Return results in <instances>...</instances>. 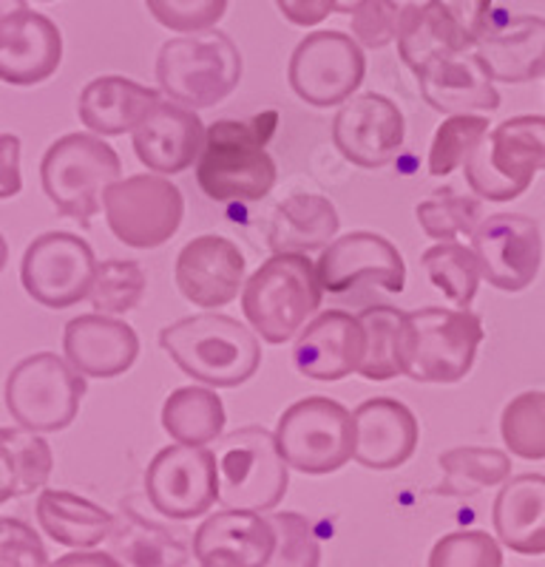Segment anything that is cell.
Instances as JSON below:
<instances>
[{"label":"cell","mask_w":545,"mask_h":567,"mask_svg":"<svg viewBox=\"0 0 545 567\" xmlns=\"http://www.w3.org/2000/svg\"><path fill=\"white\" fill-rule=\"evenodd\" d=\"M23 187L20 176V140L14 134H3L0 140V194L3 199H12Z\"/></svg>","instance_id":"c3c4849f"},{"label":"cell","mask_w":545,"mask_h":567,"mask_svg":"<svg viewBox=\"0 0 545 567\" xmlns=\"http://www.w3.org/2000/svg\"><path fill=\"white\" fill-rule=\"evenodd\" d=\"M367 332L358 316L345 310L318 312L292 343V367L310 381L336 383L361 372Z\"/></svg>","instance_id":"d6986e66"},{"label":"cell","mask_w":545,"mask_h":567,"mask_svg":"<svg viewBox=\"0 0 545 567\" xmlns=\"http://www.w3.org/2000/svg\"><path fill=\"white\" fill-rule=\"evenodd\" d=\"M52 567H125L111 550H72L52 561Z\"/></svg>","instance_id":"681fc988"},{"label":"cell","mask_w":545,"mask_h":567,"mask_svg":"<svg viewBox=\"0 0 545 567\" xmlns=\"http://www.w3.org/2000/svg\"><path fill=\"white\" fill-rule=\"evenodd\" d=\"M270 523L276 528V554L267 567H318L321 545L316 539L310 519L296 511H272Z\"/></svg>","instance_id":"7bdbcfd3"},{"label":"cell","mask_w":545,"mask_h":567,"mask_svg":"<svg viewBox=\"0 0 545 567\" xmlns=\"http://www.w3.org/2000/svg\"><path fill=\"white\" fill-rule=\"evenodd\" d=\"M403 136H407V120L401 109L376 91L347 100L332 120L336 148L345 154V159L367 171L390 165L403 145Z\"/></svg>","instance_id":"e0dca14e"},{"label":"cell","mask_w":545,"mask_h":567,"mask_svg":"<svg viewBox=\"0 0 545 567\" xmlns=\"http://www.w3.org/2000/svg\"><path fill=\"white\" fill-rule=\"evenodd\" d=\"M443 480L432 494L438 496H474L486 488L506 485L512 477V460L500 449L457 445L441 454Z\"/></svg>","instance_id":"d590c367"},{"label":"cell","mask_w":545,"mask_h":567,"mask_svg":"<svg viewBox=\"0 0 545 567\" xmlns=\"http://www.w3.org/2000/svg\"><path fill=\"white\" fill-rule=\"evenodd\" d=\"M483 278L494 290L520 292L532 287L543 265L539 225L523 213H494L472 236Z\"/></svg>","instance_id":"2e32d148"},{"label":"cell","mask_w":545,"mask_h":567,"mask_svg":"<svg viewBox=\"0 0 545 567\" xmlns=\"http://www.w3.org/2000/svg\"><path fill=\"white\" fill-rule=\"evenodd\" d=\"M325 284L307 252H272L245 281L241 312L267 343H287L318 316Z\"/></svg>","instance_id":"3957f363"},{"label":"cell","mask_w":545,"mask_h":567,"mask_svg":"<svg viewBox=\"0 0 545 567\" xmlns=\"http://www.w3.org/2000/svg\"><path fill=\"white\" fill-rule=\"evenodd\" d=\"M199 567H230V565H219V561H199Z\"/></svg>","instance_id":"f5cc1de1"},{"label":"cell","mask_w":545,"mask_h":567,"mask_svg":"<svg viewBox=\"0 0 545 567\" xmlns=\"http://www.w3.org/2000/svg\"><path fill=\"white\" fill-rule=\"evenodd\" d=\"M145 298V270L128 258H105L97 265L89 303L103 316H125Z\"/></svg>","instance_id":"f35d334b"},{"label":"cell","mask_w":545,"mask_h":567,"mask_svg":"<svg viewBox=\"0 0 545 567\" xmlns=\"http://www.w3.org/2000/svg\"><path fill=\"white\" fill-rule=\"evenodd\" d=\"M356 463L370 471H395L418 452V417L401 400L370 398L352 409Z\"/></svg>","instance_id":"cb8c5ba5"},{"label":"cell","mask_w":545,"mask_h":567,"mask_svg":"<svg viewBox=\"0 0 545 567\" xmlns=\"http://www.w3.org/2000/svg\"><path fill=\"white\" fill-rule=\"evenodd\" d=\"M421 94L438 114H483L500 109V91L474 54H446L418 74Z\"/></svg>","instance_id":"4316f807"},{"label":"cell","mask_w":545,"mask_h":567,"mask_svg":"<svg viewBox=\"0 0 545 567\" xmlns=\"http://www.w3.org/2000/svg\"><path fill=\"white\" fill-rule=\"evenodd\" d=\"M276 445L290 468L312 477L332 474L356 457V417L338 400L310 394L285 409Z\"/></svg>","instance_id":"ba28073f"},{"label":"cell","mask_w":545,"mask_h":567,"mask_svg":"<svg viewBox=\"0 0 545 567\" xmlns=\"http://www.w3.org/2000/svg\"><path fill=\"white\" fill-rule=\"evenodd\" d=\"M358 321L367 332V358L361 363V378L367 381H395L403 374L407 354L409 312L387 303H376L358 312Z\"/></svg>","instance_id":"e575fe53"},{"label":"cell","mask_w":545,"mask_h":567,"mask_svg":"<svg viewBox=\"0 0 545 567\" xmlns=\"http://www.w3.org/2000/svg\"><path fill=\"white\" fill-rule=\"evenodd\" d=\"M401 12L395 0H367L356 12L350 14L352 38L363 45V49H383L392 40H398V29H401Z\"/></svg>","instance_id":"f6af8a7d"},{"label":"cell","mask_w":545,"mask_h":567,"mask_svg":"<svg viewBox=\"0 0 545 567\" xmlns=\"http://www.w3.org/2000/svg\"><path fill=\"white\" fill-rule=\"evenodd\" d=\"M474 58L494 83H532L545 78V18L514 14L503 27H489Z\"/></svg>","instance_id":"484cf974"},{"label":"cell","mask_w":545,"mask_h":567,"mask_svg":"<svg viewBox=\"0 0 545 567\" xmlns=\"http://www.w3.org/2000/svg\"><path fill=\"white\" fill-rule=\"evenodd\" d=\"M97 258L85 239L65 230L40 233L20 261V284L49 310L85 301L97 276Z\"/></svg>","instance_id":"5bb4252c"},{"label":"cell","mask_w":545,"mask_h":567,"mask_svg":"<svg viewBox=\"0 0 545 567\" xmlns=\"http://www.w3.org/2000/svg\"><path fill=\"white\" fill-rule=\"evenodd\" d=\"M145 496L168 519L188 523L219 503V463L208 445L174 443L151 460Z\"/></svg>","instance_id":"9a60e30c"},{"label":"cell","mask_w":545,"mask_h":567,"mask_svg":"<svg viewBox=\"0 0 545 567\" xmlns=\"http://www.w3.org/2000/svg\"><path fill=\"white\" fill-rule=\"evenodd\" d=\"M418 221L429 239L452 241L454 236H474L483 225V199L457 196L452 187H441L435 196L418 205Z\"/></svg>","instance_id":"60d3db41"},{"label":"cell","mask_w":545,"mask_h":567,"mask_svg":"<svg viewBox=\"0 0 545 567\" xmlns=\"http://www.w3.org/2000/svg\"><path fill=\"white\" fill-rule=\"evenodd\" d=\"M43 3H49V0H43Z\"/></svg>","instance_id":"db71d44e"},{"label":"cell","mask_w":545,"mask_h":567,"mask_svg":"<svg viewBox=\"0 0 545 567\" xmlns=\"http://www.w3.org/2000/svg\"><path fill=\"white\" fill-rule=\"evenodd\" d=\"M361 3H367V0H338V12L352 14L358 7H361Z\"/></svg>","instance_id":"816d5d0a"},{"label":"cell","mask_w":545,"mask_h":567,"mask_svg":"<svg viewBox=\"0 0 545 567\" xmlns=\"http://www.w3.org/2000/svg\"><path fill=\"white\" fill-rule=\"evenodd\" d=\"M500 437L514 457L545 460V392L532 389L508 400L500 414Z\"/></svg>","instance_id":"74e56055"},{"label":"cell","mask_w":545,"mask_h":567,"mask_svg":"<svg viewBox=\"0 0 545 567\" xmlns=\"http://www.w3.org/2000/svg\"><path fill=\"white\" fill-rule=\"evenodd\" d=\"M163 103V94L123 74H103L80 91V120L91 134L120 136L134 131Z\"/></svg>","instance_id":"83f0119b"},{"label":"cell","mask_w":545,"mask_h":567,"mask_svg":"<svg viewBox=\"0 0 545 567\" xmlns=\"http://www.w3.org/2000/svg\"><path fill=\"white\" fill-rule=\"evenodd\" d=\"M0 463H3V483L0 499L12 503L18 496H29L49 483L54 471L52 445L38 432L23 425L0 432Z\"/></svg>","instance_id":"d6a6232c"},{"label":"cell","mask_w":545,"mask_h":567,"mask_svg":"<svg viewBox=\"0 0 545 567\" xmlns=\"http://www.w3.org/2000/svg\"><path fill=\"white\" fill-rule=\"evenodd\" d=\"M327 292H347L358 284H378L381 290L401 292L407 284V265L401 252L381 233H345L321 250L316 261Z\"/></svg>","instance_id":"ac0fdd59"},{"label":"cell","mask_w":545,"mask_h":567,"mask_svg":"<svg viewBox=\"0 0 545 567\" xmlns=\"http://www.w3.org/2000/svg\"><path fill=\"white\" fill-rule=\"evenodd\" d=\"M492 0H426L409 3L401 12L398 52L412 74L446 54H466L477 49L489 32Z\"/></svg>","instance_id":"8fae6325"},{"label":"cell","mask_w":545,"mask_h":567,"mask_svg":"<svg viewBox=\"0 0 545 567\" xmlns=\"http://www.w3.org/2000/svg\"><path fill=\"white\" fill-rule=\"evenodd\" d=\"M219 503L234 511H272L287 494V468L276 434L261 425L230 432L216 445Z\"/></svg>","instance_id":"9c48e42d"},{"label":"cell","mask_w":545,"mask_h":567,"mask_svg":"<svg viewBox=\"0 0 545 567\" xmlns=\"http://www.w3.org/2000/svg\"><path fill=\"white\" fill-rule=\"evenodd\" d=\"M241 80V54L219 29L179 34L156 54V83L185 109L225 103Z\"/></svg>","instance_id":"277c9868"},{"label":"cell","mask_w":545,"mask_h":567,"mask_svg":"<svg viewBox=\"0 0 545 567\" xmlns=\"http://www.w3.org/2000/svg\"><path fill=\"white\" fill-rule=\"evenodd\" d=\"M426 567H506L500 539L486 530H454L429 550Z\"/></svg>","instance_id":"b9f144b4"},{"label":"cell","mask_w":545,"mask_h":567,"mask_svg":"<svg viewBox=\"0 0 545 567\" xmlns=\"http://www.w3.org/2000/svg\"><path fill=\"white\" fill-rule=\"evenodd\" d=\"M38 523L52 542L72 550H94L109 542L111 530L117 525V514L103 505L91 503L72 491L43 488L34 505Z\"/></svg>","instance_id":"f546056e"},{"label":"cell","mask_w":545,"mask_h":567,"mask_svg":"<svg viewBox=\"0 0 545 567\" xmlns=\"http://www.w3.org/2000/svg\"><path fill=\"white\" fill-rule=\"evenodd\" d=\"M276 528L270 516L256 511H216L194 534V556L230 567H267L276 554Z\"/></svg>","instance_id":"d4e9b609"},{"label":"cell","mask_w":545,"mask_h":567,"mask_svg":"<svg viewBox=\"0 0 545 567\" xmlns=\"http://www.w3.org/2000/svg\"><path fill=\"white\" fill-rule=\"evenodd\" d=\"M367 74L363 45L352 34L325 29L312 32L292 49L290 78L292 94L312 109H332L356 97Z\"/></svg>","instance_id":"4fadbf2b"},{"label":"cell","mask_w":545,"mask_h":567,"mask_svg":"<svg viewBox=\"0 0 545 567\" xmlns=\"http://www.w3.org/2000/svg\"><path fill=\"white\" fill-rule=\"evenodd\" d=\"M225 420V403L210 386H179L163 403V429L182 445L216 443Z\"/></svg>","instance_id":"836d02e7"},{"label":"cell","mask_w":545,"mask_h":567,"mask_svg":"<svg viewBox=\"0 0 545 567\" xmlns=\"http://www.w3.org/2000/svg\"><path fill=\"white\" fill-rule=\"evenodd\" d=\"M63 352L85 378H120L140 358V336L120 316H78L65 323Z\"/></svg>","instance_id":"7402d4cb"},{"label":"cell","mask_w":545,"mask_h":567,"mask_svg":"<svg viewBox=\"0 0 545 567\" xmlns=\"http://www.w3.org/2000/svg\"><path fill=\"white\" fill-rule=\"evenodd\" d=\"M208 128L202 125L194 109L179 103H160L143 123L131 131L136 159L151 174L174 176L199 162Z\"/></svg>","instance_id":"44dd1931"},{"label":"cell","mask_w":545,"mask_h":567,"mask_svg":"<svg viewBox=\"0 0 545 567\" xmlns=\"http://www.w3.org/2000/svg\"><path fill=\"white\" fill-rule=\"evenodd\" d=\"M63 38L52 18L18 12L0 18V78L9 85H38L58 71Z\"/></svg>","instance_id":"603a6c76"},{"label":"cell","mask_w":545,"mask_h":567,"mask_svg":"<svg viewBox=\"0 0 545 567\" xmlns=\"http://www.w3.org/2000/svg\"><path fill=\"white\" fill-rule=\"evenodd\" d=\"M279 111H261L254 120H216L208 125L205 148L196 162V182L214 202H259L279 182L270 156Z\"/></svg>","instance_id":"6da1fadb"},{"label":"cell","mask_w":545,"mask_h":567,"mask_svg":"<svg viewBox=\"0 0 545 567\" xmlns=\"http://www.w3.org/2000/svg\"><path fill=\"white\" fill-rule=\"evenodd\" d=\"M103 213L109 230L134 250H154L176 236L185 219V196L160 174H136L105 190Z\"/></svg>","instance_id":"7c38bea8"},{"label":"cell","mask_w":545,"mask_h":567,"mask_svg":"<svg viewBox=\"0 0 545 567\" xmlns=\"http://www.w3.org/2000/svg\"><path fill=\"white\" fill-rule=\"evenodd\" d=\"M486 329L472 310L421 307L409 312L403 374L418 383H457L474 367Z\"/></svg>","instance_id":"8992f818"},{"label":"cell","mask_w":545,"mask_h":567,"mask_svg":"<svg viewBox=\"0 0 545 567\" xmlns=\"http://www.w3.org/2000/svg\"><path fill=\"white\" fill-rule=\"evenodd\" d=\"M171 361L210 389H234L259 372L261 347L254 329L219 312L182 318L160 332Z\"/></svg>","instance_id":"7a4b0ae2"},{"label":"cell","mask_w":545,"mask_h":567,"mask_svg":"<svg viewBox=\"0 0 545 567\" xmlns=\"http://www.w3.org/2000/svg\"><path fill=\"white\" fill-rule=\"evenodd\" d=\"M85 394V374L54 352H34L7 378V409L18 425L38 434L63 432L74 423Z\"/></svg>","instance_id":"30bf717a"},{"label":"cell","mask_w":545,"mask_h":567,"mask_svg":"<svg viewBox=\"0 0 545 567\" xmlns=\"http://www.w3.org/2000/svg\"><path fill=\"white\" fill-rule=\"evenodd\" d=\"M276 7L292 27L310 29L338 12V0H276Z\"/></svg>","instance_id":"7dc6e473"},{"label":"cell","mask_w":545,"mask_h":567,"mask_svg":"<svg viewBox=\"0 0 545 567\" xmlns=\"http://www.w3.org/2000/svg\"><path fill=\"white\" fill-rule=\"evenodd\" d=\"M109 545L125 567H185L191 559L188 545L174 530L151 523L136 511L117 514Z\"/></svg>","instance_id":"1f68e13d"},{"label":"cell","mask_w":545,"mask_h":567,"mask_svg":"<svg viewBox=\"0 0 545 567\" xmlns=\"http://www.w3.org/2000/svg\"><path fill=\"white\" fill-rule=\"evenodd\" d=\"M0 567H52L49 554L32 525L7 516L0 525Z\"/></svg>","instance_id":"bcb514c9"},{"label":"cell","mask_w":545,"mask_h":567,"mask_svg":"<svg viewBox=\"0 0 545 567\" xmlns=\"http://www.w3.org/2000/svg\"><path fill=\"white\" fill-rule=\"evenodd\" d=\"M176 290L202 310H216L245 290V256L225 236H196L176 256Z\"/></svg>","instance_id":"ffe728a7"},{"label":"cell","mask_w":545,"mask_h":567,"mask_svg":"<svg viewBox=\"0 0 545 567\" xmlns=\"http://www.w3.org/2000/svg\"><path fill=\"white\" fill-rule=\"evenodd\" d=\"M123 179V159L97 134H65L40 159V185L63 216L89 225L103 196Z\"/></svg>","instance_id":"5b68a950"},{"label":"cell","mask_w":545,"mask_h":567,"mask_svg":"<svg viewBox=\"0 0 545 567\" xmlns=\"http://www.w3.org/2000/svg\"><path fill=\"white\" fill-rule=\"evenodd\" d=\"M497 539L520 556H545V474H523L497 491L492 505Z\"/></svg>","instance_id":"f1b7e54d"},{"label":"cell","mask_w":545,"mask_h":567,"mask_svg":"<svg viewBox=\"0 0 545 567\" xmlns=\"http://www.w3.org/2000/svg\"><path fill=\"white\" fill-rule=\"evenodd\" d=\"M489 131H492V123L483 114L446 116L429 145V174L449 176L452 171L463 168L472 151L486 140Z\"/></svg>","instance_id":"ab89813d"},{"label":"cell","mask_w":545,"mask_h":567,"mask_svg":"<svg viewBox=\"0 0 545 567\" xmlns=\"http://www.w3.org/2000/svg\"><path fill=\"white\" fill-rule=\"evenodd\" d=\"M151 18L176 34H196L216 29L230 0H145Z\"/></svg>","instance_id":"ee69618b"},{"label":"cell","mask_w":545,"mask_h":567,"mask_svg":"<svg viewBox=\"0 0 545 567\" xmlns=\"http://www.w3.org/2000/svg\"><path fill=\"white\" fill-rule=\"evenodd\" d=\"M477 199L512 202L545 171V116L520 114L494 125L463 165Z\"/></svg>","instance_id":"52a82bcc"},{"label":"cell","mask_w":545,"mask_h":567,"mask_svg":"<svg viewBox=\"0 0 545 567\" xmlns=\"http://www.w3.org/2000/svg\"><path fill=\"white\" fill-rule=\"evenodd\" d=\"M27 9H29L27 0H3V12H0V18H7V14L27 12Z\"/></svg>","instance_id":"f907efd6"},{"label":"cell","mask_w":545,"mask_h":567,"mask_svg":"<svg viewBox=\"0 0 545 567\" xmlns=\"http://www.w3.org/2000/svg\"><path fill=\"white\" fill-rule=\"evenodd\" d=\"M423 270L429 281L435 284L438 290L461 310H469L477 290H481V258L472 247L461 241H438L423 252Z\"/></svg>","instance_id":"8d00e7d4"},{"label":"cell","mask_w":545,"mask_h":567,"mask_svg":"<svg viewBox=\"0 0 545 567\" xmlns=\"http://www.w3.org/2000/svg\"><path fill=\"white\" fill-rule=\"evenodd\" d=\"M338 225V210L327 196L292 194L272 213L270 250L312 252L330 247L336 241Z\"/></svg>","instance_id":"4dcf8cb0"}]
</instances>
